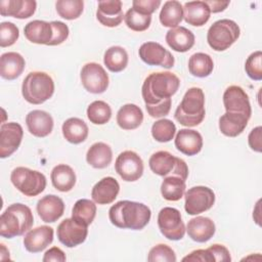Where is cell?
<instances>
[{
    "label": "cell",
    "instance_id": "cell-34",
    "mask_svg": "<svg viewBox=\"0 0 262 262\" xmlns=\"http://www.w3.org/2000/svg\"><path fill=\"white\" fill-rule=\"evenodd\" d=\"M185 180L179 176L170 175L163 179L161 184V193L167 201L176 202L179 201L185 192Z\"/></svg>",
    "mask_w": 262,
    "mask_h": 262
},
{
    "label": "cell",
    "instance_id": "cell-16",
    "mask_svg": "<svg viewBox=\"0 0 262 262\" xmlns=\"http://www.w3.org/2000/svg\"><path fill=\"white\" fill-rule=\"evenodd\" d=\"M223 104L226 112L238 113L251 118L252 107L246 91L237 85L227 87L223 93Z\"/></svg>",
    "mask_w": 262,
    "mask_h": 262
},
{
    "label": "cell",
    "instance_id": "cell-5",
    "mask_svg": "<svg viewBox=\"0 0 262 262\" xmlns=\"http://www.w3.org/2000/svg\"><path fill=\"white\" fill-rule=\"evenodd\" d=\"M54 93V82L45 72H31L24 79L21 94L26 101L41 104L51 98Z\"/></svg>",
    "mask_w": 262,
    "mask_h": 262
},
{
    "label": "cell",
    "instance_id": "cell-36",
    "mask_svg": "<svg viewBox=\"0 0 262 262\" xmlns=\"http://www.w3.org/2000/svg\"><path fill=\"white\" fill-rule=\"evenodd\" d=\"M214 69L212 57L204 52H196L188 59L189 73L198 78H205L211 75Z\"/></svg>",
    "mask_w": 262,
    "mask_h": 262
},
{
    "label": "cell",
    "instance_id": "cell-18",
    "mask_svg": "<svg viewBox=\"0 0 262 262\" xmlns=\"http://www.w3.org/2000/svg\"><path fill=\"white\" fill-rule=\"evenodd\" d=\"M97 20L108 28L119 26L123 18L122 2L120 0H102L98 2L96 10Z\"/></svg>",
    "mask_w": 262,
    "mask_h": 262
},
{
    "label": "cell",
    "instance_id": "cell-40",
    "mask_svg": "<svg viewBox=\"0 0 262 262\" xmlns=\"http://www.w3.org/2000/svg\"><path fill=\"white\" fill-rule=\"evenodd\" d=\"M55 8L60 17L73 20L82 14L84 2L82 0H58L55 3Z\"/></svg>",
    "mask_w": 262,
    "mask_h": 262
},
{
    "label": "cell",
    "instance_id": "cell-20",
    "mask_svg": "<svg viewBox=\"0 0 262 262\" xmlns=\"http://www.w3.org/2000/svg\"><path fill=\"white\" fill-rule=\"evenodd\" d=\"M29 132L36 137H46L53 129V119L50 114L41 110L31 111L26 117Z\"/></svg>",
    "mask_w": 262,
    "mask_h": 262
},
{
    "label": "cell",
    "instance_id": "cell-9",
    "mask_svg": "<svg viewBox=\"0 0 262 262\" xmlns=\"http://www.w3.org/2000/svg\"><path fill=\"white\" fill-rule=\"evenodd\" d=\"M158 226L161 233L170 241L181 239L186 231L180 211L172 207H165L159 212Z\"/></svg>",
    "mask_w": 262,
    "mask_h": 262
},
{
    "label": "cell",
    "instance_id": "cell-31",
    "mask_svg": "<svg viewBox=\"0 0 262 262\" xmlns=\"http://www.w3.org/2000/svg\"><path fill=\"white\" fill-rule=\"evenodd\" d=\"M51 182L54 188L61 192H68L72 190L76 184L75 171L66 164H59L55 166L50 174Z\"/></svg>",
    "mask_w": 262,
    "mask_h": 262
},
{
    "label": "cell",
    "instance_id": "cell-7",
    "mask_svg": "<svg viewBox=\"0 0 262 262\" xmlns=\"http://www.w3.org/2000/svg\"><path fill=\"white\" fill-rule=\"evenodd\" d=\"M150 170L159 176H179L186 180L188 176V167L186 163L167 150H159L152 154L148 160Z\"/></svg>",
    "mask_w": 262,
    "mask_h": 262
},
{
    "label": "cell",
    "instance_id": "cell-49",
    "mask_svg": "<svg viewBox=\"0 0 262 262\" xmlns=\"http://www.w3.org/2000/svg\"><path fill=\"white\" fill-rule=\"evenodd\" d=\"M182 261H192V262H213L214 258L208 249H199L192 251L189 255L182 258Z\"/></svg>",
    "mask_w": 262,
    "mask_h": 262
},
{
    "label": "cell",
    "instance_id": "cell-26",
    "mask_svg": "<svg viewBox=\"0 0 262 262\" xmlns=\"http://www.w3.org/2000/svg\"><path fill=\"white\" fill-rule=\"evenodd\" d=\"M24 34L32 43L49 45L53 36V30L51 23L35 19L25 26Z\"/></svg>",
    "mask_w": 262,
    "mask_h": 262
},
{
    "label": "cell",
    "instance_id": "cell-11",
    "mask_svg": "<svg viewBox=\"0 0 262 262\" xmlns=\"http://www.w3.org/2000/svg\"><path fill=\"white\" fill-rule=\"evenodd\" d=\"M83 87L90 93H103L108 87V76L105 70L97 62H88L83 66L80 74Z\"/></svg>",
    "mask_w": 262,
    "mask_h": 262
},
{
    "label": "cell",
    "instance_id": "cell-2",
    "mask_svg": "<svg viewBox=\"0 0 262 262\" xmlns=\"http://www.w3.org/2000/svg\"><path fill=\"white\" fill-rule=\"evenodd\" d=\"M150 217V209L138 202L120 201L108 210V218L112 224L123 229L140 230L147 225Z\"/></svg>",
    "mask_w": 262,
    "mask_h": 262
},
{
    "label": "cell",
    "instance_id": "cell-47",
    "mask_svg": "<svg viewBox=\"0 0 262 262\" xmlns=\"http://www.w3.org/2000/svg\"><path fill=\"white\" fill-rule=\"evenodd\" d=\"M160 5V0H134L132 2V7L135 10L147 15H151Z\"/></svg>",
    "mask_w": 262,
    "mask_h": 262
},
{
    "label": "cell",
    "instance_id": "cell-22",
    "mask_svg": "<svg viewBox=\"0 0 262 262\" xmlns=\"http://www.w3.org/2000/svg\"><path fill=\"white\" fill-rule=\"evenodd\" d=\"M186 231L192 241L196 243H206L213 237L216 227L212 219L204 216H198L188 221Z\"/></svg>",
    "mask_w": 262,
    "mask_h": 262
},
{
    "label": "cell",
    "instance_id": "cell-12",
    "mask_svg": "<svg viewBox=\"0 0 262 262\" xmlns=\"http://www.w3.org/2000/svg\"><path fill=\"white\" fill-rule=\"evenodd\" d=\"M115 169L123 180L133 182L142 176L144 166L142 159L135 151L125 150L117 157Z\"/></svg>",
    "mask_w": 262,
    "mask_h": 262
},
{
    "label": "cell",
    "instance_id": "cell-41",
    "mask_svg": "<svg viewBox=\"0 0 262 262\" xmlns=\"http://www.w3.org/2000/svg\"><path fill=\"white\" fill-rule=\"evenodd\" d=\"M176 133L175 124L168 119H161L151 126V135L159 142H169Z\"/></svg>",
    "mask_w": 262,
    "mask_h": 262
},
{
    "label": "cell",
    "instance_id": "cell-15",
    "mask_svg": "<svg viewBox=\"0 0 262 262\" xmlns=\"http://www.w3.org/2000/svg\"><path fill=\"white\" fill-rule=\"evenodd\" d=\"M24 136L23 127L15 122H8L0 128V158L10 157L20 145Z\"/></svg>",
    "mask_w": 262,
    "mask_h": 262
},
{
    "label": "cell",
    "instance_id": "cell-43",
    "mask_svg": "<svg viewBox=\"0 0 262 262\" xmlns=\"http://www.w3.org/2000/svg\"><path fill=\"white\" fill-rule=\"evenodd\" d=\"M147 260L149 262H175L177 259L172 248L165 244H159L149 250Z\"/></svg>",
    "mask_w": 262,
    "mask_h": 262
},
{
    "label": "cell",
    "instance_id": "cell-21",
    "mask_svg": "<svg viewBox=\"0 0 262 262\" xmlns=\"http://www.w3.org/2000/svg\"><path fill=\"white\" fill-rule=\"evenodd\" d=\"M120 191L119 182L112 176L100 179L91 190V198L98 205H108L113 203Z\"/></svg>",
    "mask_w": 262,
    "mask_h": 262
},
{
    "label": "cell",
    "instance_id": "cell-14",
    "mask_svg": "<svg viewBox=\"0 0 262 262\" xmlns=\"http://www.w3.org/2000/svg\"><path fill=\"white\" fill-rule=\"evenodd\" d=\"M58 241L68 248H74L86 241L88 226L79 224L73 218L62 220L56 230Z\"/></svg>",
    "mask_w": 262,
    "mask_h": 262
},
{
    "label": "cell",
    "instance_id": "cell-38",
    "mask_svg": "<svg viewBox=\"0 0 262 262\" xmlns=\"http://www.w3.org/2000/svg\"><path fill=\"white\" fill-rule=\"evenodd\" d=\"M103 62L111 72L120 73L128 64V53L121 46H112L105 50Z\"/></svg>",
    "mask_w": 262,
    "mask_h": 262
},
{
    "label": "cell",
    "instance_id": "cell-45",
    "mask_svg": "<svg viewBox=\"0 0 262 262\" xmlns=\"http://www.w3.org/2000/svg\"><path fill=\"white\" fill-rule=\"evenodd\" d=\"M19 37L18 28L10 21L0 24V46L2 48L13 45Z\"/></svg>",
    "mask_w": 262,
    "mask_h": 262
},
{
    "label": "cell",
    "instance_id": "cell-35",
    "mask_svg": "<svg viewBox=\"0 0 262 262\" xmlns=\"http://www.w3.org/2000/svg\"><path fill=\"white\" fill-rule=\"evenodd\" d=\"M160 21L164 27L176 28L183 19V6L179 1H166L160 12Z\"/></svg>",
    "mask_w": 262,
    "mask_h": 262
},
{
    "label": "cell",
    "instance_id": "cell-6",
    "mask_svg": "<svg viewBox=\"0 0 262 262\" xmlns=\"http://www.w3.org/2000/svg\"><path fill=\"white\" fill-rule=\"evenodd\" d=\"M241 30L237 24L231 19L223 18L216 20L208 30L207 41L215 51L228 49L239 37Z\"/></svg>",
    "mask_w": 262,
    "mask_h": 262
},
{
    "label": "cell",
    "instance_id": "cell-37",
    "mask_svg": "<svg viewBox=\"0 0 262 262\" xmlns=\"http://www.w3.org/2000/svg\"><path fill=\"white\" fill-rule=\"evenodd\" d=\"M96 215V205L94 202L81 199L78 200L72 210V218L79 224L88 226L90 225Z\"/></svg>",
    "mask_w": 262,
    "mask_h": 262
},
{
    "label": "cell",
    "instance_id": "cell-23",
    "mask_svg": "<svg viewBox=\"0 0 262 262\" xmlns=\"http://www.w3.org/2000/svg\"><path fill=\"white\" fill-rule=\"evenodd\" d=\"M37 8L34 0H1L0 14L2 16H12L24 19L31 17Z\"/></svg>",
    "mask_w": 262,
    "mask_h": 262
},
{
    "label": "cell",
    "instance_id": "cell-50",
    "mask_svg": "<svg viewBox=\"0 0 262 262\" xmlns=\"http://www.w3.org/2000/svg\"><path fill=\"white\" fill-rule=\"evenodd\" d=\"M261 135H262V127L257 126L256 128L251 130V132L248 136V143L254 151L261 152V150H262Z\"/></svg>",
    "mask_w": 262,
    "mask_h": 262
},
{
    "label": "cell",
    "instance_id": "cell-3",
    "mask_svg": "<svg viewBox=\"0 0 262 262\" xmlns=\"http://www.w3.org/2000/svg\"><path fill=\"white\" fill-rule=\"evenodd\" d=\"M34 223L31 209L20 203L12 204L0 216V235L13 238L29 231Z\"/></svg>",
    "mask_w": 262,
    "mask_h": 262
},
{
    "label": "cell",
    "instance_id": "cell-25",
    "mask_svg": "<svg viewBox=\"0 0 262 262\" xmlns=\"http://www.w3.org/2000/svg\"><path fill=\"white\" fill-rule=\"evenodd\" d=\"M26 67L25 58L17 52H5L0 57V76L8 81L18 78Z\"/></svg>",
    "mask_w": 262,
    "mask_h": 262
},
{
    "label": "cell",
    "instance_id": "cell-39",
    "mask_svg": "<svg viewBox=\"0 0 262 262\" xmlns=\"http://www.w3.org/2000/svg\"><path fill=\"white\" fill-rule=\"evenodd\" d=\"M87 118L94 125L106 124L112 118V108L103 100H95L87 107Z\"/></svg>",
    "mask_w": 262,
    "mask_h": 262
},
{
    "label": "cell",
    "instance_id": "cell-27",
    "mask_svg": "<svg viewBox=\"0 0 262 262\" xmlns=\"http://www.w3.org/2000/svg\"><path fill=\"white\" fill-rule=\"evenodd\" d=\"M165 39L169 47L176 52H186L194 45L193 33L184 27L170 29Z\"/></svg>",
    "mask_w": 262,
    "mask_h": 262
},
{
    "label": "cell",
    "instance_id": "cell-1",
    "mask_svg": "<svg viewBox=\"0 0 262 262\" xmlns=\"http://www.w3.org/2000/svg\"><path fill=\"white\" fill-rule=\"evenodd\" d=\"M180 86L179 78L171 72H158L148 75L141 88L145 108L151 118H161L171 110V97Z\"/></svg>",
    "mask_w": 262,
    "mask_h": 262
},
{
    "label": "cell",
    "instance_id": "cell-46",
    "mask_svg": "<svg viewBox=\"0 0 262 262\" xmlns=\"http://www.w3.org/2000/svg\"><path fill=\"white\" fill-rule=\"evenodd\" d=\"M51 26L53 30V36L49 43V46H55L63 43L69 37V27L64 23L59 20L51 21Z\"/></svg>",
    "mask_w": 262,
    "mask_h": 262
},
{
    "label": "cell",
    "instance_id": "cell-30",
    "mask_svg": "<svg viewBox=\"0 0 262 262\" xmlns=\"http://www.w3.org/2000/svg\"><path fill=\"white\" fill-rule=\"evenodd\" d=\"M143 122V113L134 103H127L120 107L117 113V123L124 130H134Z\"/></svg>",
    "mask_w": 262,
    "mask_h": 262
},
{
    "label": "cell",
    "instance_id": "cell-52",
    "mask_svg": "<svg viewBox=\"0 0 262 262\" xmlns=\"http://www.w3.org/2000/svg\"><path fill=\"white\" fill-rule=\"evenodd\" d=\"M206 3L208 4L211 12L213 13H217V12H221L223 10H225L227 8V6L229 5V1H206Z\"/></svg>",
    "mask_w": 262,
    "mask_h": 262
},
{
    "label": "cell",
    "instance_id": "cell-33",
    "mask_svg": "<svg viewBox=\"0 0 262 262\" xmlns=\"http://www.w3.org/2000/svg\"><path fill=\"white\" fill-rule=\"evenodd\" d=\"M113 160V151L108 144L104 142L93 143L86 154L87 163L95 169L106 168Z\"/></svg>",
    "mask_w": 262,
    "mask_h": 262
},
{
    "label": "cell",
    "instance_id": "cell-44",
    "mask_svg": "<svg viewBox=\"0 0 262 262\" xmlns=\"http://www.w3.org/2000/svg\"><path fill=\"white\" fill-rule=\"evenodd\" d=\"M245 71L252 80H262V52L260 50L249 55L245 63Z\"/></svg>",
    "mask_w": 262,
    "mask_h": 262
},
{
    "label": "cell",
    "instance_id": "cell-24",
    "mask_svg": "<svg viewBox=\"0 0 262 262\" xmlns=\"http://www.w3.org/2000/svg\"><path fill=\"white\" fill-rule=\"evenodd\" d=\"M175 146L186 156H194L202 150L203 137L193 129H180L175 137Z\"/></svg>",
    "mask_w": 262,
    "mask_h": 262
},
{
    "label": "cell",
    "instance_id": "cell-29",
    "mask_svg": "<svg viewBox=\"0 0 262 262\" xmlns=\"http://www.w3.org/2000/svg\"><path fill=\"white\" fill-rule=\"evenodd\" d=\"M249 118L243 114L226 112L219 118V129L228 137H236L242 134L248 125Z\"/></svg>",
    "mask_w": 262,
    "mask_h": 262
},
{
    "label": "cell",
    "instance_id": "cell-8",
    "mask_svg": "<svg viewBox=\"0 0 262 262\" xmlns=\"http://www.w3.org/2000/svg\"><path fill=\"white\" fill-rule=\"evenodd\" d=\"M10 180L14 187L27 196H36L46 187V177L43 173L26 167L12 170Z\"/></svg>",
    "mask_w": 262,
    "mask_h": 262
},
{
    "label": "cell",
    "instance_id": "cell-4",
    "mask_svg": "<svg viewBox=\"0 0 262 262\" xmlns=\"http://www.w3.org/2000/svg\"><path fill=\"white\" fill-rule=\"evenodd\" d=\"M205 94L199 87L189 88L174 113L175 120L186 127L201 124L205 118Z\"/></svg>",
    "mask_w": 262,
    "mask_h": 262
},
{
    "label": "cell",
    "instance_id": "cell-13",
    "mask_svg": "<svg viewBox=\"0 0 262 262\" xmlns=\"http://www.w3.org/2000/svg\"><path fill=\"white\" fill-rule=\"evenodd\" d=\"M139 57L148 66H160L171 69L174 66V56L164 46L157 42H145L138 50Z\"/></svg>",
    "mask_w": 262,
    "mask_h": 262
},
{
    "label": "cell",
    "instance_id": "cell-19",
    "mask_svg": "<svg viewBox=\"0 0 262 262\" xmlns=\"http://www.w3.org/2000/svg\"><path fill=\"white\" fill-rule=\"evenodd\" d=\"M36 209L42 221L53 223L63 215L64 203L55 194H47L38 201Z\"/></svg>",
    "mask_w": 262,
    "mask_h": 262
},
{
    "label": "cell",
    "instance_id": "cell-10",
    "mask_svg": "<svg viewBox=\"0 0 262 262\" xmlns=\"http://www.w3.org/2000/svg\"><path fill=\"white\" fill-rule=\"evenodd\" d=\"M184 209L188 215H198L210 210L215 203L214 191L203 185L188 188L184 192Z\"/></svg>",
    "mask_w": 262,
    "mask_h": 262
},
{
    "label": "cell",
    "instance_id": "cell-51",
    "mask_svg": "<svg viewBox=\"0 0 262 262\" xmlns=\"http://www.w3.org/2000/svg\"><path fill=\"white\" fill-rule=\"evenodd\" d=\"M42 260L43 262H64L67 260V257L61 249L57 247H52L45 252Z\"/></svg>",
    "mask_w": 262,
    "mask_h": 262
},
{
    "label": "cell",
    "instance_id": "cell-48",
    "mask_svg": "<svg viewBox=\"0 0 262 262\" xmlns=\"http://www.w3.org/2000/svg\"><path fill=\"white\" fill-rule=\"evenodd\" d=\"M210 253L212 254L214 261H218V262H229L231 261V257H230V253L228 251V249L226 247H224L223 245H219V244H214L211 247L207 248Z\"/></svg>",
    "mask_w": 262,
    "mask_h": 262
},
{
    "label": "cell",
    "instance_id": "cell-32",
    "mask_svg": "<svg viewBox=\"0 0 262 262\" xmlns=\"http://www.w3.org/2000/svg\"><path fill=\"white\" fill-rule=\"evenodd\" d=\"M62 135L67 141L73 144H79L86 140L89 129L87 124L79 118H69L61 127Z\"/></svg>",
    "mask_w": 262,
    "mask_h": 262
},
{
    "label": "cell",
    "instance_id": "cell-42",
    "mask_svg": "<svg viewBox=\"0 0 262 262\" xmlns=\"http://www.w3.org/2000/svg\"><path fill=\"white\" fill-rule=\"evenodd\" d=\"M124 20L126 26L135 32H143L147 30L151 23V15L143 14L133 7L128 9L124 15Z\"/></svg>",
    "mask_w": 262,
    "mask_h": 262
},
{
    "label": "cell",
    "instance_id": "cell-28",
    "mask_svg": "<svg viewBox=\"0 0 262 262\" xmlns=\"http://www.w3.org/2000/svg\"><path fill=\"white\" fill-rule=\"evenodd\" d=\"M211 10L206 1H190L183 6V18L191 26L202 27L209 19Z\"/></svg>",
    "mask_w": 262,
    "mask_h": 262
},
{
    "label": "cell",
    "instance_id": "cell-17",
    "mask_svg": "<svg viewBox=\"0 0 262 262\" xmlns=\"http://www.w3.org/2000/svg\"><path fill=\"white\" fill-rule=\"evenodd\" d=\"M53 242V228L47 225L29 230L24 237L25 249L30 253H39Z\"/></svg>",
    "mask_w": 262,
    "mask_h": 262
}]
</instances>
